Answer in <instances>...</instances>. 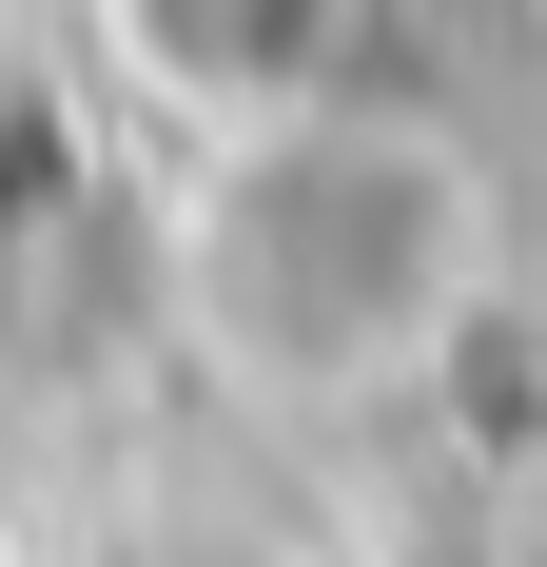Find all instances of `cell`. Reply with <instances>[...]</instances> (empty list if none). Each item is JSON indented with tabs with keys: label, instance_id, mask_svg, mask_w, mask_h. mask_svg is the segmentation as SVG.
Segmentation results:
<instances>
[{
	"label": "cell",
	"instance_id": "3",
	"mask_svg": "<svg viewBox=\"0 0 547 567\" xmlns=\"http://www.w3.org/2000/svg\"><path fill=\"white\" fill-rule=\"evenodd\" d=\"M528 20H547V0H528Z\"/></svg>",
	"mask_w": 547,
	"mask_h": 567
},
{
	"label": "cell",
	"instance_id": "1",
	"mask_svg": "<svg viewBox=\"0 0 547 567\" xmlns=\"http://www.w3.org/2000/svg\"><path fill=\"white\" fill-rule=\"evenodd\" d=\"M508 313V176L411 79H332L293 117L176 137L157 176V333L274 431L411 411Z\"/></svg>",
	"mask_w": 547,
	"mask_h": 567
},
{
	"label": "cell",
	"instance_id": "2",
	"mask_svg": "<svg viewBox=\"0 0 547 567\" xmlns=\"http://www.w3.org/2000/svg\"><path fill=\"white\" fill-rule=\"evenodd\" d=\"M79 40L157 137H235V117L372 79V0H79Z\"/></svg>",
	"mask_w": 547,
	"mask_h": 567
}]
</instances>
